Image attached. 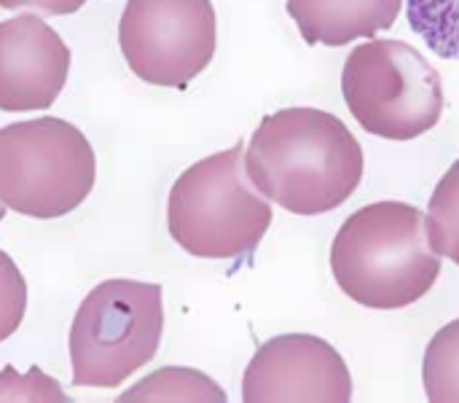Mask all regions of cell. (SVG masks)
Instances as JSON below:
<instances>
[{
  "label": "cell",
  "instance_id": "cell-12",
  "mask_svg": "<svg viewBox=\"0 0 459 403\" xmlns=\"http://www.w3.org/2000/svg\"><path fill=\"white\" fill-rule=\"evenodd\" d=\"M422 382L430 403H459V320L446 323L430 339L422 364Z\"/></svg>",
  "mask_w": 459,
  "mask_h": 403
},
{
  "label": "cell",
  "instance_id": "cell-8",
  "mask_svg": "<svg viewBox=\"0 0 459 403\" xmlns=\"http://www.w3.org/2000/svg\"><path fill=\"white\" fill-rule=\"evenodd\" d=\"M245 403H350L352 374L339 350L312 334L274 337L242 377Z\"/></svg>",
  "mask_w": 459,
  "mask_h": 403
},
{
  "label": "cell",
  "instance_id": "cell-10",
  "mask_svg": "<svg viewBox=\"0 0 459 403\" xmlns=\"http://www.w3.org/2000/svg\"><path fill=\"white\" fill-rule=\"evenodd\" d=\"M403 8V0H288L285 11L301 30V38L315 46H347L358 38H374L390 30Z\"/></svg>",
  "mask_w": 459,
  "mask_h": 403
},
{
  "label": "cell",
  "instance_id": "cell-17",
  "mask_svg": "<svg viewBox=\"0 0 459 403\" xmlns=\"http://www.w3.org/2000/svg\"><path fill=\"white\" fill-rule=\"evenodd\" d=\"M86 5V0H0V8L19 11V8H32L43 16H67L75 13Z\"/></svg>",
  "mask_w": 459,
  "mask_h": 403
},
{
  "label": "cell",
  "instance_id": "cell-4",
  "mask_svg": "<svg viewBox=\"0 0 459 403\" xmlns=\"http://www.w3.org/2000/svg\"><path fill=\"white\" fill-rule=\"evenodd\" d=\"M164 331V291L113 277L89 291L70 326L75 388L113 390L153 361Z\"/></svg>",
  "mask_w": 459,
  "mask_h": 403
},
{
  "label": "cell",
  "instance_id": "cell-7",
  "mask_svg": "<svg viewBox=\"0 0 459 403\" xmlns=\"http://www.w3.org/2000/svg\"><path fill=\"white\" fill-rule=\"evenodd\" d=\"M218 22L210 0H126L118 46L129 70L153 86L183 89L215 57Z\"/></svg>",
  "mask_w": 459,
  "mask_h": 403
},
{
  "label": "cell",
  "instance_id": "cell-16",
  "mask_svg": "<svg viewBox=\"0 0 459 403\" xmlns=\"http://www.w3.org/2000/svg\"><path fill=\"white\" fill-rule=\"evenodd\" d=\"M27 312V283L13 258L0 250V345L11 339Z\"/></svg>",
  "mask_w": 459,
  "mask_h": 403
},
{
  "label": "cell",
  "instance_id": "cell-2",
  "mask_svg": "<svg viewBox=\"0 0 459 403\" xmlns=\"http://www.w3.org/2000/svg\"><path fill=\"white\" fill-rule=\"evenodd\" d=\"M331 272L344 296L368 310L417 304L441 277L425 215L409 202H374L352 213L333 237Z\"/></svg>",
  "mask_w": 459,
  "mask_h": 403
},
{
  "label": "cell",
  "instance_id": "cell-13",
  "mask_svg": "<svg viewBox=\"0 0 459 403\" xmlns=\"http://www.w3.org/2000/svg\"><path fill=\"white\" fill-rule=\"evenodd\" d=\"M425 229L430 248L459 267V159L446 170L430 197Z\"/></svg>",
  "mask_w": 459,
  "mask_h": 403
},
{
  "label": "cell",
  "instance_id": "cell-5",
  "mask_svg": "<svg viewBox=\"0 0 459 403\" xmlns=\"http://www.w3.org/2000/svg\"><path fill=\"white\" fill-rule=\"evenodd\" d=\"M94 178V148L75 124L40 116L0 129V202L8 210L62 218L83 205Z\"/></svg>",
  "mask_w": 459,
  "mask_h": 403
},
{
  "label": "cell",
  "instance_id": "cell-9",
  "mask_svg": "<svg viewBox=\"0 0 459 403\" xmlns=\"http://www.w3.org/2000/svg\"><path fill=\"white\" fill-rule=\"evenodd\" d=\"M70 73V48L38 13L0 22V110H48Z\"/></svg>",
  "mask_w": 459,
  "mask_h": 403
},
{
  "label": "cell",
  "instance_id": "cell-14",
  "mask_svg": "<svg viewBox=\"0 0 459 403\" xmlns=\"http://www.w3.org/2000/svg\"><path fill=\"white\" fill-rule=\"evenodd\" d=\"M411 30L441 59H459V0H406Z\"/></svg>",
  "mask_w": 459,
  "mask_h": 403
},
{
  "label": "cell",
  "instance_id": "cell-1",
  "mask_svg": "<svg viewBox=\"0 0 459 403\" xmlns=\"http://www.w3.org/2000/svg\"><path fill=\"white\" fill-rule=\"evenodd\" d=\"M250 183L296 215L342 207L363 180V148L350 127L317 108H285L266 116L245 153Z\"/></svg>",
  "mask_w": 459,
  "mask_h": 403
},
{
  "label": "cell",
  "instance_id": "cell-3",
  "mask_svg": "<svg viewBox=\"0 0 459 403\" xmlns=\"http://www.w3.org/2000/svg\"><path fill=\"white\" fill-rule=\"evenodd\" d=\"M272 218L269 199L245 178L242 143L191 164L167 199L169 237L196 258L250 256Z\"/></svg>",
  "mask_w": 459,
  "mask_h": 403
},
{
  "label": "cell",
  "instance_id": "cell-18",
  "mask_svg": "<svg viewBox=\"0 0 459 403\" xmlns=\"http://www.w3.org/2000/svg\"><path fill=\"white\" fill-rule=\"evenodd\" d=\"M5 210H8V207H5V205H3V202H0V221H3V218H5Z\"/></svg>",
  "mask_w": 459,
  "mask_h": 403
},
{
  "label": "cell",
  "instance_id": "cell-11",
  "mask_svg": "<svg viewBox=\"0 0 459 403\" xmlns=\"http://www.w3.org/2000/svg\"><path fill=\"white\" fill-rule=\"evenodd\" d=\"M167 401H191V403H226L229 396L223 388H218L207 374L196 369H180L167 366L153 372L151 377L132 385L118 403H167Z\"/></svg>",
  "mask_w": 459,
  "mask_h": 403
},
{
  "label": "cell",
  "instance_id": "cell-6",
  "mask_svg": "<svg viewBox=\"0 0 459 403\" xmlns=\"http://www.w3.org/2000/svg\"><path fill=\"white\" fill-rule=\"evenodd\" d=\"M342 92L355 121L385 140H417L444 113L441 73L403 40H368L350 51Z\"/></svg>",
  "mask_w": 459,
  "mask_h": 403
},
{
  "label": "cell",
  "instance_id": "cell-15",
  "mask_svg": "<svg viewBox=\"0 0 459 403\" xmlns=\"http://www.w3.org/2000/svg\"><path fill=\"white\" fill-rule=\"evenodd\" d=\"M0 403H70V396L38 366H32L27 374L5 366L0 372Z\"/></svg>",
  "mask_w": 459,
  "mask_h": 403
}]
</instances>
